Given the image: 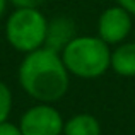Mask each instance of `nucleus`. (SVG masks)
<instances>
[{
    "mask_svg": "<svg viewBox=\"0 0 135 135\" xmlns=\"http://www.w3.org/2000/svg\"><path fill=\"white\" fill-rule=\"evenodd\" d=\"M19 84L38 103H53L65 98L70 87V72L58 51L41 46L24 55L17 70Z\"/></svg>",
    "mask_w": 135,
    "mask_h": 135,
    "instance_id": "f257e3e1",
    "label": "nucleus"
},
{
    "mask_svg": "<svg viewBox=\"0 0 135 135\" xmlns=\"http://www.w3.org/2000/svg\"><path fill=\"white\" fill-rule=\"evenodd\" d=\"M60 55L70 75L84 80L98 79L109 70L111 48L98 34H77Z\"/></svg>",
    "mask_w": 135,
    "mask_h": 135,
    "instance_id": "f03ea898",
    "label": "nucleus"
},
{
    "mask_svg": "<svg viewBox=\"0 0 135 135\" xmlns=\"http://www.w3.org/2000/svg\"><path fill=\"white\" fill-rule=\"evenodd\" d=\"M48 19L40 9H16L5 22V38L14 50L29 53L45 46Z\"/></svg>",
    "mask_w": 135,
    "mask_h": 135,
    "instance_id": "7ed1b4c3",
    "label": "nucleus"
},
{
    "mask_svg": "<svg viewBox=\"0 0 135 135\" xmlns=\"http://www.w3.org/2000/svg\"><path fill=\"white\" fill-rule=\"evenodd\" d=\"M63 123L60 111L50 103H38L31 106L19 122L22 135H63Z\"/></svg>",
    "mask_w": 135,
    "mask_h": 135,
    "instance_id": "20e7f679",
    "label": "nucleus"
},
{
    "mask_svg": "<svg viewBox=\"0 0 135 135\" xmlns=\"http://www.w3.org/2000/svg\"><path fill=\"white\" fill-rule=\"evenodd\" d=\"M133 31V16L122 5L106 7L98 17V36L109 46H116L128 40Z\"/></svg>",
    "mask_w": 135,
    "mask_h": 135,
    "instance_id": "39448f33",
    "label": "nucleus"
},
{
    "mask_svg": "<svg viewBox=\"0 0 135 135\" xmlns=\"http://www.w3.org/2000/svg\"><path fill=\"white\" fill-rule=\"evenodd\" d=\"M75 36H77V27H75V22L70 17L67 16L53 17L51 21H48L45 46L53 50V51L62 53V50Z\"/></svg>",
    "mask_w": 135,
    "mask_h": 135,
    "instance_id": "423d86ee",
    "label": "nucleus"
},
{
    "mask_svg": "<svg viewBox=\"0 0 135 135\" xmlns=\"http://www.w3.org/2000/svg\"><path fill=\"white\" fill-rule=\"evenodd\" d=\"M109 70L120 77H135V41H123L111 50Z\"/></svg>",
    "mask_w": 135,
    "mask_h": 135,
    "instance_id": "0eeeda50",
    "label": "nucleus"
},
{
    "mask_svg": "<svg viewBox=\"0 0 135 135\" xmlns=\"http://www.w3.org/2000/svg\"><path fill=\"white\" fill-rule=\"evenodd\" d=\"M63 135H101V123L91 113H77L63 123Z\"/></svg>",
    "mask_w": 135,
    "mask_h": 135,
    "instance_id": "6e6552de",
    "label": "nucleus"
},
{
    "mask_svg": "<svg viewBox=\"0 0 135 135\" xmlns=\"http://www.w3.org/2000/svg\"><path fill=\"white\" fill-rule=\"evenodd\" d=\"M10 111H12V92L7 84L0 80V123L9 120Z\"/></svg>",
    "mask_w": 135,
    "mask_h": 135,
    "instance_id": "1a4fd4ad",
    "label": "nucleus"
},
{
    "mask_svg": "<svg viewBox=\"0 0 135 135\" xmlns=\"http://www.w3.org/2000/svg\"><path fill=\"white\" fill-rule=\"evenodd\" d=\"M16 9H40L46 0H9Z\"/></svg>",
    "mask_w": 135,
    "mask_h": 135,
    "instance_id": "9d476101",
    "label": "nucleus"
},
{
    "mask_svg": "<svg viewBox=\"0 0 135 135\" xmlns=\"http://www.w3.org/2000/svg\"><path fill=\"white\" fill-rule=\"evenodd\" d=\"M0 135H22L19 125H14L10 122H2L0 123Z\"/></svg>",
    "mask_w": 135,
    "mask_h": 135,
    "instance_id": "9b49d317",
    "label": "nucleus"
},
{
    "mask_svg": "<svg viewBox=\"0 0 135 135\" xmlns=\"http://www.w3.org/2000/svg\"><path fill=\"white\" fill-rule=\"evenodd\" d=\"M118 5H122L127 12H130L135 17V0H116Z\"/></svg>",
    "mask_w": 135,
    "mask_h": 135,
    "instance_id": "f8f14e48",
    "label": "nucleus"
},
{
    "mask_svg": "<svg viewBox=\"0 0 135 135\" xmlns=\"http://www.w3.org/2000/svg\"><path fill=\"white\" fill-rule=\"evenodd\" d=\"M7 2H9V0H0V19H2L3 12H5V7H7Z\"/></svg>",
    "mask_w": 135,
    "mask_h": 135,
    "instance_id": "ddd939ff",
    "label": "nucleus"
},
{
    "mask_svg": "<svg viewBox=\"0 0 135 135\" xmlns=\"http://www.w3.org/2000/svg\"><path fill=\"white\" fill-rule=\"evenodd\" d=\"M101 2H109V0H101Z\"/></svg>",
    "mask_w": 135,
    "mask_h": 135,
    "instance_id": "4468645a",
    "label": "nucleus"
}]
</instances>
